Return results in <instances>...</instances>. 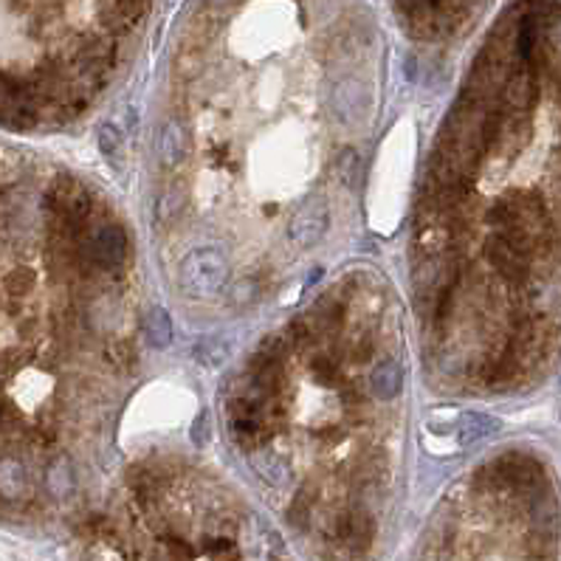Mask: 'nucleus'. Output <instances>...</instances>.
<instances>
[{"mask_svg":"<svg viewBox=\"0 0 561 561\" xmlns=\"http://www.w3.org/2000/svg\"><path fill=\"white\" fill-rule=\"evenodd\" d=\"M229 276V263L221 248L203 245L181 260V288L190 296H214Z\"/></svg>","mask_w":561,"mask_h":561,"instance_id":"obj_1","label":"nucleus"},{"mask_svg":"<svg viewBox=\"0 0 561 561\" xmlns=\"http://www.w3.org/2000/svg\"><path fill=\"white\" fill-rule=\"evenodd\" d=\"M77 255L85 265L113 271L124 263V257H128V234H124V229L116 223H102L79 237Z\"/></svg>","mask_w":561,"mask_h":561,"instance_id":"obj_2","label":"nucleus"},{"mask_svg":"<svg viewBox=\"0 0 561 561\" xmlns=\"http://www.w3.org/2000/svg\"><path fill=\"white\" fill-rule=\"evenodd\" d=\"M46 206L59 217L62 226H79L90 214V195L77 181H57L46 192Z\"/></svg>","mask_w":561,"mask_h":561,"instance_id":"obj_3","label":"nucleus"},{"mask_svg":"<svg viewBox=\"0 0 561 561\" xmlns=\"http://www.w3.org/2000/svg\"><path fill=\"white\" fill-rule=\"evenodd\" d=\"M330 226V212L322 201H310L307 206H302L296 212V217L291 221V229H288V240L296 252H307V248H314L325 232Z\"/></svg>","mask_w":561,"mask_h":561,"instance_id":"obj_4","label":"nucleus"},{"mask_svg":"<svg viewBox=\"0 0 561 561\" xmlns=\"http://www.w3.org/2000/svg\"><path fill=\"white\" fill-rule=\"evenodd\" d=\"M155 155H159V164L167 167V170H175L183 161L186 133L175 119L164 121V128L159 130V139H155Z\"/></svg>","mask_w":561,"mask_h":561,"instance_id":"obj_5","label":"nucleus"},{"mask_svg":"<svg viewBox=\"0 0 561 561\" xmlns=\"http://www.w3.org/2000/svg\"><path fill=\"white\" fill-rule=\"evenodd\" d=\"M330 105L333 113L345 121V124H358L364 119V90L358 82H341L336 85V90L330 93Z\"/></svg>","mask_w":561,"mask_h":561,"instance_id":"obj_6","label":"nucleus"},{"mask_svg":"<svg viewBox=\"0 0 561 561\" xmlns=\"http://www.w3.org/2000/svg\"><path fill=\"white\" fill-rule=\"evenodd\" d=\"M403 387V372L400 367L387 358V361H379L369 372V392L376 395L379 400H392Z\"/></svg>","mask_w":561,"mask_h":561,"instance_id":"obj_7","label":"nucleus"},{"mask_svg":"<svg viewBox=\"0 0 561 561\" xmlns=\"http://www.w3.org/2000/svg\"><path fill=\"white\" fill-rule=\"evenodd\" d=\"M496 429H500V421L496 418H491L485 412H469L457 421V441L462 446H472V443L488 438V434H493Z\"/></svg>","mask_w":561,"mask_h":561,"instance_id":"obj_8","label":"nucleus"},{"mask_svg":"<svg viewBox=\"0 0 561 561\" xmlns=\"http://www.w3.org/2000/svg\"><path fill=\"white\" fill-rule=\"evenodd\" d=\"M0 493H4L6 500H23V496L28 493L26 469H23V462L15 460V457L0 460Z\"/></svg>","mask_w":561,"mask_h":561,"instance_id":"obj_9","label":"nucleus"},{"mask_svg":"<svg viewBox=\"0 0 561 561\" xmlns=\"http://www.w3.org/2000/svg\"><path fill=\"white\" fill-rule=\"evenodd\" d=\"M144 336L152 348H170V341H172V319L167 314V307H152L147 319H144Z\"/></svg>","mask_w":561,"mask_h":561,"instance_id":"obj_10","label":"nucleus"},{"mask_svg":"<svg viewBox=\"0 0 561 561\" xmlns=\"http://www.w3.org/2000/svg\"><path fill=\"white\" fill-rule=\"evenodd\" d=\"M183 201H186L183 186L170 183L167 190L159 195V201H155V221H159V223H170V221H175L178 212L183 209Z\"/></svg>","mask_w":561,"mask_h":561,"instance_id":"obj_11","label":"nucleus"},{"mask_svg":"<svg viewBox=\"0 0 561 561\" xmlns=\"http://www.w3.org/2000/svg\"><path fill=\"white\" fill-rule=\"evenodd\" d=\"M252 460H255V469L260 472V477H265L268 483L283 485V483L288 480V462L279 457V454L260 452V454H255Z\"/></svg>","mask_w":561,"mask_h":561,"instance_id":"obj_12","label":"nucleus"},{"mask_svg":"<svg viewBox=\"0 0 561 561\" xmlns=\"http://www.w3.org/2000/svg\"><path fill=\"white\" fill-rule=\"evenodd\" d=\"M358 172H361V161H358V152L353 147L341 150L338 161H336V175L338 181L348 186V190H353V186L358 183Z\"/></svg>","mask_w":561,"mask_h":561,"instance_id":"obj_13","label":"nucleus"},{"mask_svg":"<svg viewBox=\"0 0 561 561\" xmlns=\"http://www.w3.org/2000/svg\"><path fill=\"white\" fill-rule=\"evenodd\" d=\"M229 358V348L223 345L221 338H203L201 345L195 348V361L203 367H221Z\"/></svg>","mask_w":561,"mask_h":561,"instance_id":"obj_14","label":"nucleus"},{"mask_svg":"<svg viewBox=\"0 0 561 561\" xmlns=\"http://www.w3.org/2000/svg\"><path fill=\"white\" fill-rule=\"evenodd\" d=\"M97 141H99V150L108 155V159H113L124 144V133L116 128L113 121H105V124H99V130H97Z\"/></svg>","mask_w":561,"mask_h":561,"instance_id":"obj_15","label":"nucleus"},{"mask_svg":"<svg viewBox=\"0 0 561 561\" xmlns=\"http://www.w3.org/2000/svg\"><path fill=\"white\" fill-rule=\"evenodd\" d=\"M232 431L240 443H248L260 431V418L257 415H229Z\"/></svg>","mask_w":561,"mask_h":561,"instance_id":"obj_16","label":"nucleus"},{"mask_svg":"<svg viewBox=\"0 0 561 561\" xmlns=\"http://www.w3.org/2000/svg\"><path fill=\"white\" fill-rule=\"evenodd\" d=\"M71 485H74V480H71V469L66 462H57V465H51V472H48V488H51V493L54 496H62L66 491H71Z\"/></svg>","mask_w":561,"mask_h":561,"instance_id":"obj_17","label":"nucleus"},{"mask_svg":"<svg viewBox=\"0 0 561 561\" xmlns=\"http://www.w3.org/2000/svg\"><path fill=\"white\" fill-rule=\"evenodd\" d=\"M31 286H35V276H31L28 271H15L4 279V288L12 296H23L26 291H31Z\"/></svg>","mask_w":561,"mask_h":561,"instance_id":"obj_18","label":"nucleus"},{"mask_svg":"<svg viewBox=\"0 0 561 561\" xmlns=\"http://www.w3.org/2000/svg\"><path fill=\"white\" fill-rule=\"evenodd\" d=\"M206 550H209L212 556H223V553L232 550V545H229L226 539H209V542H206Z\"/></svg>","mask_w":561,"mask_h":561,"instance_id":"obj_19","label":"nucleus"},{"mask_svg":"<svg viewBox=\"0 0 561 561\" xmlns=\"http://www.w3.org/2000/svg\"><path fill=\"white\" fill-rule=\"evenodd\" d=\"M203 421H206V415H201V418H198V423H195V434H192L198 446L203 443Z\"/></svg>","mask_w":561,"mask_h":561,"instance_id":"obj_20","label":"nucleus"}]
</instances>
